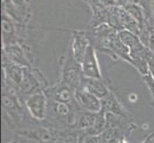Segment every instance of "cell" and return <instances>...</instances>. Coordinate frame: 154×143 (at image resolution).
<instances>
[{
  "label": "cell",
  "instance_id": "10",
  "mask_svg": "<svg viewBox=\"0 0 154 143\" xmlns=\"http://www.w3.org/2000/svg\"><path fill=\"white\" fill-rule=\"evenodd\" d=\"M100 101H102V110H103L105 113H110L119 116H123V118H131L130 115L122 106L113 92H111L108 97L102 99Z\"/></svg>",
  "mask_w": 154,
  "mask_h": 143
},
{
  "label": "cell",
  "instance_id": "24",
  "mask_svg": "<svg viewBox=\"0 0 154 143\" xmlns=\"http://www.w3.org/2000/svg\"><path fill=\"white\" fill-rule=\"evenodd\" d=\"M119 143H127V142H126L125 139H121V140L119 141Z\"/></svg>",
  "mask_w": 154,
  "mask_h": 143
},
{
  "label": "cell",
  "instance_id": "16",
  "mask_svg": "<svg viewBox=\"0 0 154 143\" xmlns=\"http://www.w3.org/2000/svg\"><path fill=\"white\" fill-rule=\"evenodd\" d=\"M78 143H100V136H95L85 131H79Z\"/></svg>",
  "mask_w": 154,
  "mask_h": 143
},
{
  "label": "cell",
  "instance_id": "12",
  "mask_svg": "<svg viewBox=\"0 0 154 143\" xmlns=\"http://www.w3.org/2000/svg\"><path fill=\"white\" fill-rule=\"evenodd\" d=\"M124 8L129 13L131 16L135 19V21L138 23V25H139L140 29L144 27L147 20V13L141 5L133 2Z\"/></svg>",
  "mask_w": 154,
  "mask_h": 143
},
{
  "label": "cell",
  "instance_id": "15",
  "mask_svg": "<svg viewBox=\"0 0 154 143\" xmlns=\"http://www.w3.org/2000/svg\"><path fill=\"white\" fill-rule=\"evenodd\" d=\"M10 1L14 6V8L22 14L23 18L28 23L32 15V10L29 6V0H10Z\"/></svg>",
  "mask_w": 154,
  "mask_h": 143
},
{
  "label": "cell",
  "instance_id": "1",
  "mask_svg": "<svg viewBox=\"0 0 154 143\" xmlns=\"http://www.w3.org/2000/svg\"><path fill=\"white\" fill-rule=\"evenodd\" d=\"M83 78L84 76L82 73V64L74 57L70 48L67 55L63 57L60 81L72 89L74 92H76L79 88H81Z\"/></svg>",
  "mask_w": 154,
  "mask_h": 143
},
{
  "label": "cell",
  "instance_id": "2",
  "mask_svg": "<svg viewBox=\"0 0 154 143\" xmlns=\"http://www.w3.org/2000/svg\"><path fill=\"white\" fill-rule=\"evenodd\" d=\"M48 88V81L38 69L25 68L23 81L17 91V95L21 100H24L30 95L44 92Z\"/></svg>",
  "mask_w": 154,
  "mask_h": 143
},
{
  "label": "cell",
  "instance_id": "17",
  "mask_svg": "<svg viewBox=\"0 0 154 143\" xmlns=\"http://www.w3.org/2000/svg\"><path fill=\"white\" fill-rule=\"evenodd\" d=\"M142 78H143V80H144V82L146 84V88L148 90V92L150 93L151 97H152V98L154 100V81H153V79H152V77L150 76V73H148L147 75L143 76Z\"/></svg>",
  "mask_w": 154,
  "mask_h": 143
},
{
  "label": "cell",
  "instance_id": "7",
  "mask_svg": "<svg viewBox=\"0 0 154 143\" xmlns=\"http://www.w3.org/2000/svg\"><path fill=\"white\" fill-rule=\"evenodd\" d=\"M82 68L84 77L103 78L99 61L96 55V50L92 45H90L86 51V54L82 62Z\"/></svg>",
  "mask_w": 154,
  "mask_h": 143
},
{
  "label": "cell",
  "instance_id": "14",
  "mask_svg": "<svg viewBox=\"0 0 154 143\" xmlns=\"http://www.w3.org/2000/svg\"><path fill=\"white\" fill-rule=\"evenodd\" d=\"M83 1L91 9L92 14H95L103 10L118 5L116 0H83Z\"/></svg>",
  "mask_w": 154,
  "mask_h": 143
},
{
  "label": "cell",
  "instance_id": "4",
  "mask_svg": "<svg viewBox=\"0 0 154 143\" xmlns=\"http://www.w3.org/2000/svg\"><path fill=\"white\" fill-rule=\"evenodd\" d=\"M3 89H7L17 94V91L23 81L25 68L11 62L2 55Z\"/></svg>",
  "mask_w": 154,
  "mask_h": 143
},
{
  "label": "cell",
  "instance_id": "20",
  "mask_svg": "<svg viewBox=\"0 0 154 143\" xmlns=\"http://www.w3.org/2000/svg\"><path fill=\"white\" fill-rule=\"evenodd\" d=\"M147 20L154 25V0H152V1H151V7H150L149 13H148Z\"/></svg>",
  "mask_w": 154,
  "mask_h": 143
},
{
  "label": "cell",
  "instance_id": "18",
  "mask_svg": "<svg viewBox=\"0 0 154 143\" xmlns=\"http://www.w3.org/2000/svg\"><path fill=\"white\" fill-rule=\"evenodd\" d=\"M151 1H152V0H134L135 3L141 5V6L146 10L147 17H148V13H149L150 7H151Z\"/></svg>",
  "mask_w": 154,
  "mask_h": 143
},
{
  "label": "cell",
  "instance_id": "13",
  "mask_svg": "<svg viewBox=\"0 0 154 143\" xmlns=\"http://www.w3.org/2000/svg\"><path fill=\"white\" fill-rule=\"evenodd\" d=\"M97 118V113L88 112V111H81L78 120V131H85L92 129Z\"/></svg>",
  "mask_w": 154,
  "mask_h": 143
},
{
  "label": "cell",
  "instance_id": "9",
  "mask_svg": "<svg viewBox=\"0 0 154 143\" xmlns=\"http://www.w3.org/2000/svg\"><path fill=\"white\" fill-rule=\"evenodd\" d=\"M82 88L86 90L87 92L91 93L95 97H97L100 100L108 97L112 92L109 85L103 78H87L84 77L82 80Z\"/></svg>",
  "mask_w": 154,
  "mask_h": 143
},
{
  "label": "cell",
  "instance_id": "5",
  "mask_svg": "<svg viewBox=\"0 0 154 143\" xmlns=\"http://www.w3.org/2000/svg\"><path fill=\"white\" fill-rule=\"evenodd\" d=\"M23 103L32 118L40 122L45 121L48 110V97L44 92L30 95L24 100Z\"/></svg>",
  "mask_w": 154,
  "mask_h": 143
},
{
  "label": "cell",
  "instance_id": "3",
  "mask_svg": "<svg viewBox=\"0 0 154 143\" xmlns=\"http://www.w3.org/2000/svg\"><path fill=\"white\" fill-rule=\"evenodd\" d=\"M2 55L11 62L24 68H32L34 64V55L30 45L17 43L2 47Z\"/></svg>",
  "mask_w": 154,
  "mask_h": 143
},
{
  "label": "cell",
  "instance_id": "22",
  "mask_svg": "<svg viewBox=\"0 0 154 143\" xmlns=\"http://www.w3.org/2000/svg\"><path fill=\"white\" fill-rule=\"evenodd\" d=\"M116 1H117V3H118V5H120V6L125 7V6H127V5L133 3L134 0H116Z\"/></svg>",
  "mask_w": 154,
  "mask_h": 143
},
{
  "label": "cell",
  "instance_id": "8",
  "mask_svg": "<svg viewBox=\"0 0 154 143\" xmlns=\"http://www.w3.org/2000/svg\"><path fill=\"white\" fill-rule=\"evenodd\" d=\"M72 34L73 38L71 43V51L73 52L74 57L76 58V60L82 64L88 47L91 45L90 39L86 34V31L74 30Z\"/></svg>",
  "mask_w": 154,
  "mask_h": 143
},
{
  "label": "cell",
  "instance_id": "21",
  "mask_svg": "<svg viewBox=\"0 0 154 143\" xmlns=\"http://www.w3.org/2000/svg\"><path fill=\"white\" fill-rule=\"evenodd\" d=\"M139 143H154V133L147 135L144 139L140 141Z\"/></svg>",
  "mask_w": 154,
  "mask_h": 143
},
{
  "label": "cell",
  "instance_id": "11",
  "mask_svg": "<svg viewBox=\"0 0 154 143\" xmlns=\"http://www.w3.org/2000/svg\"><path fill=\"white\" fill-rule=\"evenodd\" d=\"M139 38L148 50L154 54V25L146 20V23L140 29Z\"/></svg>",
  "mask_w": 154,
  "mask_h": 143
},
{
  "label": "cell",
  "instance_id": "23",
  "mask_svg": "<svg viewBox=\"0 0 154 143\" xmlns=\"http://www.w3.org/2000/svg\"><path fill=\"white\" fill-rule=\"evenodd\" d=\"M149 73H150V76H151L153 81H154V71H149Z\"/></svg>",
  "mask_w": 154,
  "mask_h": 143
},
{
  "label": "cell",
  "instance_id": "6",
  "mask_svg": "<svg viewBox=\"0 0 154 143\" xmlns=\"http://www.w3.org/2000/svg\"><path fill=\"white\" fill-rule=\"evenodd\" d=\"M74 100L77 104V107L81 111H88V112L94 113H98L102 111L100 99L82 87L79 88L75 92Z\"/></svg>",
  "mask_w": 154,
  "mask_h": 143
},
{
  "label": "cell",
  "instance_id": "19",
  "mask_svg": "<svg viewBox=\"0 0 154 143\" xmlns=\"http://www.w3.org/2000/svg\"><path fill=\"white\" fill-rule=\"evenodd\" d=\"M146 62L148 65V70L154 71V54L149 50H147L146 54Z\"/></svg>",
  "mask_w": 154,
  "mask_h": 143
}]
</instances>
